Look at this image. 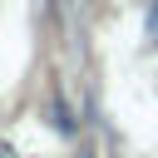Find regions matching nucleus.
I'll return each instance as SVG.
<instances>
[{
  "mask_svg": "<svg viewBox=\"0 0 158 158\" xmlns=\"http://www.w3.org/2000/svg\"><path fill=\"white\" fill-rule=\"evenodd\" d=\"M148 30H153V35H158V10H153V20H148Z\"/></svg>",
  "mask_w": 158,
  "mask_h": 158,
  "instance_id": "1",
  "label": "nucleus"
}]
</instances>
